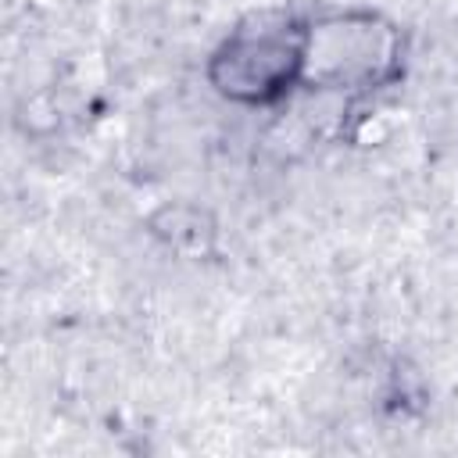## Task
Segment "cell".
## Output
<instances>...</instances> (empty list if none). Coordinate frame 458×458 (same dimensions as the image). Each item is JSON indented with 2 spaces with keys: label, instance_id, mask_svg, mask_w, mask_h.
I'll return each mask as SVG.
<instances>
[{
  "label": "cell",
  "instance_id": "7a4b0ae2",
  "mask_svg": "<svg viewBox=\"0 0 458 458\" xmlns=\"http://www.w3.org/2000/svg\"><path fill=\"white\" fill-rule=\"evenodd\" d=\"M308 21L290 14H254L240 21L211 54L208 82L233 104H276L304 72Z\"/></svg>",
  "mask_w": 458,
  "mask_h": 458
},
{
  "label": "cell",
  "instance_id": "6da1fadb",
  "mask_svg": "<svg viewBox=\"0 0 458 458\" xmlns=\"http://www.w3.org/2000/svg\"><path fill=\"white\" fill-rule=\"evenodd\" d=\"M401 75V32L376 11H336L308 21L301 86L369 93Z\"/></svg>",
  "mask_w": 458,
  "mask_h": 458
}]
</instances>
